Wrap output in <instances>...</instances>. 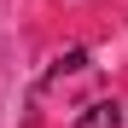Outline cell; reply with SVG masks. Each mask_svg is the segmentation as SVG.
<instances>
[{
    "label": "cell",
    "mask_w": 128,
    "mask_h": 128,
    "mask_svg": "<svg viewBox=\"0 0 128 128\" xmlns=\"http://www.w3.org/2000/svg\"><path fill=\"white\" fill-rule=\"evenodd\" d=\"M76 128H122V105L116 99H99V105H88V111L76 116Z\"/></svg>",
    "instance_id": "1"
}]
</instances>
